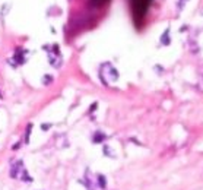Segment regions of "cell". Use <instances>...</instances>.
Masks as SVG:
<instances>
[{
  "instance_id": "3957f363",
  "label": "cell",
  "mask_w": 203,
  "mask_h": 190,
  "mask_svg": "<svg viewBox=\"0 0 203 190\" xmlns=\"http://www.w3.org/2000/svg\"><path fill=\"white\" fill-rule=\"evenodd\" d=\"M96 180H98V186H99L101 189H105V186H107L105 177H104L102 174H98V176H96Z\"/></svg>"
},
{
  "instance_id": "8992f818",
  "label": "cell",
  "mask_w": 203,
  "mask_h": 190,
  "mask_svg": "<svg viewBox=\"0 0 203 190\" xmlns=\"http://www.w3.org/2000/svg\"><path fill=\"white\" fill-rule=\"evenodd\" d=\"M102 139H104V135H101V133L95 135V138H94V141H95V142H101Z\"/></svg>"
},
{
  "instance_id": "5b68a950",
  "label": "cell",
  "mask_w": 203,
  "mask_h": 190,
  "mask_svg": "<svg viewBox=\"0 0 203 190\" xmlns=\"http://www.w3.org/2000/svg\"><path fill=\"white\" fill-rule=\"evenodd\" d=\"M104 153H105V155H110L111 158H114V156H116V155H114L113 152L110 151V148H108V146H105V148H104Z\"/></svg>"
},
{
  "instance_id": "6da1fadb",
  "label": "cell",
  "mask_w": 203,
  "mask_h": 190,
  "mask_svg": "<svg viewBox=\"0 0 203 190\" xmlns=\"http://www.w3.org/2000/svg\"><path fill=\"white\" fill-rule=\"evenodd\" d=\"M133 3V15H134V19L136 21H140L145 18L146 15V10H148V6L151 3V0H132Z\"/></svg>"
},
{
  "instance_id": "7a4b0ae2",
  "label": "cell",
  "mask_w": 203,
  "mask_h": 190,
  "mask_svg": "<svg viewBox=\"0 0 203 190\" xmlns=\"http://www.w3.org/2000/svg\"><path fill=\"white\" fill-rule=\"evenodd\" d=\"M24 170H25V168H24V162H22L21 159H19V161H16V162L12 165V170H10V177H12V179H19Z\"/></svg>"
},
{
  "instance_id": "277c9868",
  "label": "cell",
  "mask_w": 203,
  "mask_h": 190,
  "mask_svg": "<svg viewBox=\"0 0 203 190\" xmlns=\"http://www.w3.org/2000/svg\"><path fill=\"white\" fill-rule=\"evenodd\" d=\"M31 130H32V124H28V130L25 133V142L28 143L29 142V135H31Z\"/></svg>"
},
{
  "instance_id": "52a82bcc",
  "label": "cell",
  "mask_w": 203,
  "mask_h": 190,
  "mask_svg": "<svg viewBox=\"0 0 203 190\" xmlns=\"http://www.w3.org/2000/svg\"><path fill=\"white\" fill-rule=\"evenodd\" d=\"M18 148H19V143H16V145H13V146H12V149H13V151H15V149H18Z\"/></svg>"
}]
</instances>
